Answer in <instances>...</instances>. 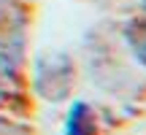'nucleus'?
Listing matches in <instances>:
<instances>
[{"instance_id": "nucleus-1", "label": "nucleus", "mask_w": 146, "mask_h": 135, "mask_svg": "<svg viewBox=\"0 0 146 135\" xmlns=\"http://www.w3.org/2000/svg\"><path fill=\"white\" fill-rule=\"evenodd\" d=\"M73 81H76V70H73V60L62 52H43L35 57V92L49 103H62L70 95Z\"/></svg>"}, {"instance_id": "nucleus-2", "label": "nucleus", "mask_w": 146, "mask_h": 135, "mask_svg": "<svg viewBox=\"0 0 146 135\" xmlns=\"http://www.w3.org/2000/svg\"><path fill=\"white\" fill-rule=\"evenodd\" d=\"M98 132V114L89 103L76 100L65 119V135H95Z\"/></svg>"}, {"instance_id": "nucleus-3", "label": "nucleus", "mask_w": 146, "mask_h": 135, "mask_svg": "<svg viewBox=\"0 0 146 135\" xmlns=\"http://www.w3.org/2000/svg\"><path fill=\"white\" fill-rule=\"evenodd\" d=\"M125 38H127V43H130L135 60L146 68V22H133V24H127Z\"/></svg>"}, {"instance_id": "nucleus-4", "label": "nucleus", "mask_w": 146, "mask_h": 135, "mask_svg": "<svg viewBox=\"0 0 146 135\" xmlns=\"http://www.w3.org/2000/svg\"><path fill=\"white\" fill-rule=\"evenodd\" d=\"M25 27V14L16 8L14 0H0V32L22 30Z\"/></svg>"}, {"instance_id": "nucleus-5", "label": "nucleus", "mask_w": 146, "mask_h": 135, "mask_svg": "<svg viewBox=\"0 0 146 135\" xmlns=\"http://www.w3.org/2000/svg\"><path fill=\"white\" fill-rule=\"evenodd\" d=\"M11 84H14V78L0 73V105H5L11 100V95H14V87H11Z\"/></svg>"}]
</instances>
